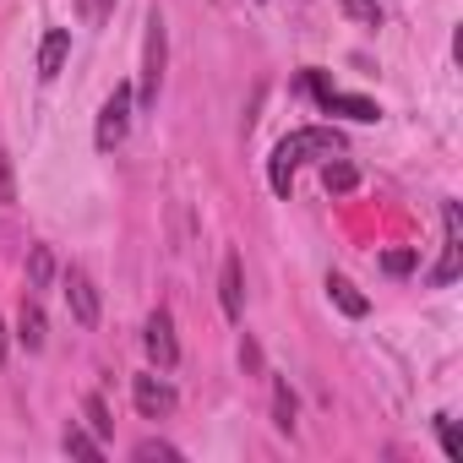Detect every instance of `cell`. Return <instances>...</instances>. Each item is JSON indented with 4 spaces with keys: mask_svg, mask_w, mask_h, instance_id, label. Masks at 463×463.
<instances>
[{
    "mask_svg": "<svg viewBox=\"0 0 463 463\" xmlns=\"http://www.w3.org/2000/svg\"><path fill=\"white\" fill-rule=\"evenodd\" d=\"M436 436H441V452H447L452 463H463V441H458V430H452L447 414H436Z\"/></svg>",
    "mask_w": 463,
    "mask_h": 463,
    "instance_id": "cell-19",
    "label": "cell"
},
{
    "mask_svg": "<svg viewBox=\"0 0 463 463\" xmlns=\"http://www.w3.org/2000/svg\"><path fill=\"white\" fill-rule=\"evenodd\" d=\"M441 262L430 268V284H452L458 273H463V213H458V202H441Z\"/></svg>",
    "mask_w": 463,
    "mask_h": 463,
    "instance_id": "cell-4",
    "label": "cell"
},
{
    "mask_svg": "<svg viewBox=\"0 0 463 463\" xmlns=\"http://www.w3.org/2000/svg\"><path fill=\"white\" fill-rule=\"evenodd\" d=\"M66 55H71V33H66V28H50V33H44V44H39V77H44V82H55V77H61V66H66Z\"/></svg>",
    "mask_w": 463,
    "mask_h": 463,
    "instance_id": "cell-9",
    "label": "cell"
},
{
    "mask_svg": "<svg viewBox=\"0 0 463 463\" xmlns=\"http://www.w3.org/2000/svg\"><path fill=\"white\" fill-rule=\"evenodd\" d=\"M327 295H333V306H338L344 317H365V311H371V300H365V295H360L349 279H338V273L327 279Z\"/></svg>",
    "mask_w": 463,
    "mask_h": 463,
    "instance_id": "cell-12",
    "label": "cell"
},
{
    "mask_svg": "<svg viewBox=\"0 0 463 463\" xmlns=\"http://www.w3.org/2000/svg\"><path fill=\"white\" fill-rule=\"evenodd\" d=\"M82 12H88V0H82Z\"/></svg>",
    "mask_w": 463,
    "mask_h": 463,
    "instance_id": "cell-26",
    "label": "cell"
},
{
    "mask_svg": "<svg viewBox=\"0 0 463 463\" xmlns=\"http://www.w3.org/2000/svg\"><path fill=\"white\" fill-rule=\"evenodd\" d=\"M273 414H279V430H295V392H289V382H273Z\"/></svg>",
    "mask_w": 463,
    "mask_h": 463,
    "instance_id": "cell-16",
    "label": "cell"
},
{
    "mask_svg": "<svg viewBox=\"0 0 463 463\" xmlns=\"http://www.w3.org/2000/svg\"><path fill=\"white\" fill-rule=\"evenodd\" d=\"M66 306H71L77 327H99V289L82 268H66Z\"/></svg>",
    "mask_w": 463,
    "mask_h": 463,
    "instance_id": "cell-6",
    "label": "cell"
},
{
    "mask_svg": "<svg viewBox=\"0 0 463 463\" xmlns=\"http://www.w3.org/2000/svg\"><path fill=\"white\" fill-rule=\"evenodd\" d=\"M142 349L153 354L158 371H175V365H180V344H175V322H169V311H153V317H147V327H142Z\"/></svg>",
    "mask_w": 463,
    "mask_h": 463,
    "instance_id": "cell-5",
    "label": "cell"
},
{
    "mask_svg": "<svg viewBox=\"0 0 463 463\" xmlns=\"http://www.w3.org/2000/svg\"><path fill=\"white\" fill-rule=\"evenodd\" d=\"M158 88H164V17L147 12V44H142V88H137V104L153 109V104H158Z\"/></svg>",
    "mask_w": 463,
    "mask_h": 463,
    "instance_id": "cell-3",
    "label": "cell"
},
{
    "mask_svg": "<svg viewBox=\"0 0 463 463\" xmlns=\"http://www.w3.org/2000/svg\"><path fill=\"white\" fill-rule=\"evenodd\" d=\"M322 109H327V115H349V120H376V115H382L371 99H354V93H338V88L322 93Z\"/></svg>",
    "mask_w": 463,
    "mask_h": 463,
    "instance_id": "cell-11",
    "label": "cell"
},
{
    "mask_svg": "<svg viewBox=\"0 0 463 463\" xmlns=\"http://www.w3.org/2000/svg\"><path fill=\"white\" fill-rule=\"evenodd\" d=\"M50 279H55V257H50V246H33L28 251V289H50Z\"/></svg>",
    "mask_w": 463,
    "mask_h": 463,
    "instance_id": "cell-14",
    "label": "cell"
},
{
    "mask_svg": "<svg viewBox=\"0 0 463 463\" xmlns=\"http://www.w3.org/2000/svg\"><path fill=\"white\" fill-rule=\"evenodd\" d=\"M338 6H344V17H354L365 28H382V6H376V0H338Z\"/></svg>",
    "mask_w": 463,
    "mask_h": 463,
    "instance_id": "cell-18",
    "label": "cell"
},
{
    "mask_svg": "<svg viewBox=\"0 0 463 463\" xmlns=\"http://www.w3.org/2000/svg\"><path fill=\"white\" fill-rule=\"evenodd\" d=\"M44 338H50V322H44V311H39V300L28 295V300H23V311H17V344L39 354V349H44Z\"/></svg>",
    "mask_w": 463,
    "mask_h": 463,
    "instance_id": "cell-10",
    "label": "cell"
},
{
    "mask_svg": "<svg viewBox=\"0 0 463 463\" xmlns=\"http://www.w3.org/2000/svg\"><path fill=\"white\" fill-rule=\"evenodd\" d=\"M333 153H344V137H338V131H327V126L289 131V137L273 147V164H268L273 191H279V196H289V191H295V169H300L306 158H333Z\"/></svg>",
    "mask_w": 463,
    "mask_h": 463,
    "instance_id": "cell-1",
    "label": "cell"
},
{
    "mask_svg": "<svg viewBox=\"0 0 463 463\" xmlns=\"http://www.w3.org/2000/svg\"><path fill=\"white\" fill-rule=\"evenodd\" d=\"M115 12V0H88V17H109Z\"/></svg>",
    "mask_w": 463,
    "mask_h": 463,
    "instance_id": "cell-24",
    "label": "cell"
},
{
    "mask_svg": "<svg viewBox=\"0 0 463 463\" xmlns=\"http://www.w3.org/2000/svg\"><path fill=\"white\" fill-rule=\"evenodd\" d=\"M218 300H223V317L241 322L246 317V273H241V257L229 251L223 257V273H218Z\"/></svg>",
    "mask_w": 463,
    "mask_h": 463,
    "instance_id": "cell-8",
    "label": "cell"
},
{
    "mask_svg": "<svg viewBox=\"0 0 463 463\" xmlns=\"http://www.w3.org/2000/svg\"><path fill=\"white\" fill-rule=\"evenodd\" d=\"M241 365H246V371H262V354H257V344H251V338L241 344Z\"/></svg>",
    "mask_w": 463,
    "mask_h": 463,
    "instance_id": "cell-22",
    "label": "cell"
},
{
    "mask_svg": "<svg viewBox=\"0 0 463 463\" xmlns=\"http://www.w3.org/2000/svg\"><path fill=\"white\" fill-rule=\"evenodd\" d=\"M131 398H137V409H142L147 420L175 414V387H169L164 376H131Z\"/></svg>",
    "mask_w": 463,
    "mask_h": 463,
    "instance_id": "cell-7",
    "label": "cell"
},
{
    "mask_svg": "<svg viewBox=\"0 0 463 463\" xmlns=\"http://www.w3.org/2000/svg\"><path fill=\"white\" fill-rule=\"evenodd\" d=\"M131 115H137V93H131V88H115V93L104 99V109H99V131H93L99 153H115V147L126 142V131H131Z\"/></svg>",
    "mask_w": 463,
    "mask_h": 463,
    "instance_id": "cell-2",
    "label": "cell"
},
{
    "mask_svg": "<svg viewBox=\"0 0 463 463\" xmlns=\"http://www.w3.org/2000/svg\"><path fill=\"white\" fill-rule=\"evenodd\" d=\"M0 196L12 202V164H6V158H0Z\"/></svg>",
    "mask_w": 463,
    "mask_h": 463,
    "instance_id": "cell-23",
    "label": "cell"
},
{
    "mask_svg": "<svg viewBox=\"0 0 463 463\" xmlns=\"http://www.w3.org/2000/svg\"><path fill=\"white\" fill-rule=\"evenodd\" d=\"M382 268H387L392 279H403V273H414V251H387V257H382Z\"/></svg>",
    "mask_w": 463,
    "mask_h": 463,
    "instance_id": "cell-21",
    "label": "cell"
},
{
    "mask_svg": "<svg viewBox=\"0 0 463 463\" xmlns=\"http://www.w3.org/2000/svg\"><path fill=\"white\" fill-rule=\"evenodd\" d=\"M137 458H142V463H153V458H164V463H175V458H180V447H169V441H158V436H147V441H137Z\"/></svg>",
    "mask_w": 463,
    "mask_h": 463,
    "instance_id": "cell-20",
    "label": "cell"
},
{
    "mask_svg": "<svg viewBox=\"0 0 463 463\" xmlns=\"http://www.w3.org/2000/svg\"><path fill=\"white\" fill-rule=\"evenodd\" d=\"M322 185H327L333 196H344V191L360 185V169H354L349 158H327V164H322Z\"/></svg>",
    "mask_w": 463,
    "mask_h": 463,
    "instance_id": "cell-13",
    "label": "cell"
},
{
    "mask_svg": "<svg viewBox=\"0 0 463 463\" xmlns=\"http://www.w3.org/2000/svg\"><path fill=\"white\" fill-rule=\"evenodd\" d=\"M66 452H71V458H99V452H104V441H99L93 430L71 425V430H66Z\"/></svg>",
    "mask_w": 463,
    "mask_h": 463,
    "instance_id": "cell-15",
    "label": "cell"
},
{
    "mask_svg": "<svg viewBox=\"0 0 463 463\" xmlns=\"http://www.w3.org/2000/svg\"><path fill=\"white\" fill-rule=\"evenodd\" d=\"M0 360H6V322H0Z\"/></svg>",
    "mask_w": 463,
    "mask_h": 463,
    "instance_id": "cell-25",
    "label": "cell"
},
{
    "mask_svg": "<svg viewBox=\"0 0 463 463\" xmlns=\"http://www.w3.org/2000/svg\"><path fill=\"white\" fill-rule=\"evenodd\" d=\"M82 414H88V430H93L99 441H104V436L115 430V420H109V409H104V398H99V392H93V398L82 403Z\"/></svg>",
    "mask_w": 463,
    "mask_h": 463,
    "instance_id": "cell-17",
    "label": "cell"
}]
</instances>
